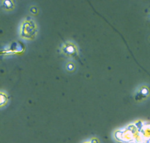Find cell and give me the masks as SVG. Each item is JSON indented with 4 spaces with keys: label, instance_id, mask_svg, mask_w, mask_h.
<instances>
[{
    "label": "cell",
    "instance_id": "cell-2",
    "mask_svg": "<svg viewBox=\"0 0 150 143\" xmlns=\"http://www.w3.org/2000/svg\"><path fill=\"white\" fill-rule=\"evenodd\" d=\"M61 50L65 55H69V56H73L77 54L76 46L71 42L65 43V44L62 46Z\"/></svg>",
    "mask_w": 150,
    "mask_h": 143
},
{
    "label": "cell",
    "instance_id": "cell-5",
    "mask_svg": "<svg viewBox=\"0 0 150 143\" xmlns=\"http://www.w3.org/2000/svg\"><path fill=\"white\" fill-rule=\"evenodd\" d=\"M66 69L68 71H73L75 69V65L73 63L70 62V63H67V65H66Z\"/></svg>",
    "mask_w": 150,
    "mask_h": 143
},
{
    "label": "cell",
    "instance_id": "cell-1",
    "mask_svg": "<svg viewBox=\"0 0 150 143\" xmlns=\"http://www.w3.org/2000/svg\"><path fill=\"white\" fill-rule=\"evenodd\" d=\"M20 34L25 40H32L37 34L36 23L31 20H26L21 24Z\"/></svg>",
    "mask_w": 150,
    "mask_h": 143
},
{
    "label": "cell",
    "instance_id": "cell-4",
    "mask_svg": "<svg viewBox=\"0 0 150 143\" xmlns=\"http://www.w3.org/2000/svg\"><path fill=\"white\" fill-rule=\"evenodd\" d=\"M3 3H4V4H2V7H4V9H6V10H11V9L13 8V6H14L13 2L4 1Z\"/></svg>",
    "mask_w": 150,
    "mask_h": 143
},
{
    "label": "cell",
    "instance_id": "cell-3",
    "mask_svg": "<svg viewBox=\"0 0 150 143\" xmlns=\"http://www.w3.org/2000/svg\"><path fill=\"white\" fill-rule=\"evenodd\" d=\"M150 92L147 87L146 86H141L138 89L136 90L135 92V99L136 100H143L149 96Z\"/></svg>",
    "mask_w": 150,
    "mask_h": 143
}]
</instances>
